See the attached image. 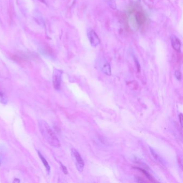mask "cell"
Returning a JSON list of instances; mask_svg holds the SVG:
<instances>
[{"mask_svg":"<svg viewBox=\"0 0 183 183\" xmlns=\"http://www.w3.org/2000/svg\"><path fill=\"white\" fill-rule=\"evenodd\" d=\"M12 59L13 60H15V61H17V62H23V61H24L25 60L24 58H23V57H21L18 56V55H13V56H12Z\"/></svg>","mask_w":183,"mask_h":183,"instance_id":"obj_10","label":"cell"},{"mask_svg":"<svg viewBox=\"0 0 183 183\" xmlns=\"http://www.w3.org/2000/svg\"><path fill=\"white\" fill-rule=\"evenodd\" d=\"M135 22L139 25H142L146 21V16L144 12L138 11L135 15Z\"/></svg>","mask_w":183,"mask_h":183,"instance_id":"obj_6","label":"cell"},{"mask_svg":"<svg viewBox=\"0 0 183 183\" xmlns=\"http://www.w3.org/2000/svg\"><path fill=\"white\" fill-rule=\"evenodd\" d=\"M135 64H136V67H137V69H138V72H140V64L138 62V61H137V60H136L135 59Z\"/></svg>","mask_w":183,"mask_h":183,"instance_id":"obj_14","label":"cell"},{"mask_svg":"<svg viewBox=\"0 0 183 183\" xmlns=\"http://www.w3.org/2000/svg\"><path fill=\"white\" fill-rule=\"evenodd\" d=\"M150 151H151V153L152 155L153 156L154 158L156 159L157 162H159V163H161V164H163V161H162V158L157 154L156 153V152L155 151V150H154L153 149H152V148H150Z\"/></svg>","mask_w":183,"mask_h":183,"instance_id":"obj_8","label":"cell"},{"mask_svg":"<svg viewBox=\"0 0 183 183\" xmlns=\"http://www.w3.org/2000/svg\"><path fill=\"white\" fill-rule=\"evenodd\" d=\"M3 97V95L1 93H0V98H2Z\"/></svg>","mask_w":183,"mask_h":183,"instance_id":"obj_16","label":"cell"},{"mask_svg":"<svg viewBox=\"0 0 183 183\" xmlns=\"http://www.w3.org/2000/svg\"><path fill=\"white\" fill-rule=\"evenodd\" d=\"M99 66L103 72L108 76L111 75V67L106 60L101 59L99 61Z\"/></svg>","mask_w":183,"mask_h":183,"instance_id":"obj_4","label":"cell"},{"mask_svg":"<svg viewBox=\"0 0 183 183\" xmlns=\"http://www.w3.org/2000/svg\"><path fill=\"white\" fill-rule=\"evenodd\" d=\"M61 72L57 70L54 72L53 74V86L56 90H59L61 86Z\"/></svg>","mask_w":183,"mask_h":183,"instance_id":"obj_5","label":"cell"},{"mask_svg":"<svg viewBox=\"0 0 183 183\" xmlns=\"http://www.w3.org/2000/svg\"><path fill=\"white\" fill-rule=\"evenodd\" d=\"M38 155H39V157L40 158V159H41L42 161V163L44 164V165H45V168H46L47 171H50V165L48 164V162H47V161L44 157V156H42V155L41 154V153L39 151H38Z\"/></svg>","mask_w":183,"mask_h":183,"instance_id":"obj_9","label":"cell"},{"mask_svg":"<svg viewBox=\"0 0 183 183\" xmlns=\"http://www.w3.org/2000/svg\"><path fill=\"white\" fill-rule=\"evenodd\" d=\"M174 75H175V76H176L177 80L178 81H180L181 80V78H182V74H181L180 71L178 70H176V72H174Z\"/></svg>","mask_w":183,"mask_h":183,"instance_id":"obj_12","label":"cell"},{"mask_svg":"<svg viewBox=\"0 0 183 183\" xmlns=\"http://www.w3.org/2000/svg\"><path fill=\"white\" fill-rule=\"evenodd\" d=\"M60 164H61V169H62V170L63 173L65 174H68V172L67 169L66 168V166H65V165H63L62 163H60Z\"/></svg>","mask_w":183,"mask_h":183,"instance_id":"obj_13","label":"cell"},{"mask_svg":"<svg viewBox=\"0 0 183 183\" xmlns=\"http://www.w3.org/2000/svg\"><path fill=\"white\" fill-rule=\"evenodd\" d=\"M136 168L138 169H139V170H140V171H142V172H143V173H144V174H145V176H146V177H147V178H148L149 179H150L151 181H153V182L154 179H153V178L151 177V176H150V174H148V173L147 172V171H146L145 170H144V169H142L138 168Z\"/></svg>","mask_w":183,"mask_h":183,"instance_id":"obj_11","label":"cell"},{"mask_svg":"<svg viewBox=\"0 0 183 183\" xmlns=\"http://www.w3.org/2000/svg\"><path fill=\"white\" fill-rule=\"evenodd\" d=\"M39 126L41 133L45 141L52 146L60 147V142L47 123L45 121L41 120L39 123Z\"/></svg>","mask_w":183,"mask_h":183,"instance_id":"obj_1","label":"cell"},{"mask_svg":"<svg viewBox=\"0 0 183 183\" xmlns=\"http://www.w3.org/2000/svg\"><path fill=\"white\" fill-rule=\"evenodd\" d=\"M171 45L174 50L178 52H180L181 42L180 40L178 39L177 37L172 35L171 37Z\"/></svg>","mask_w":183,"mask_h":183,"instance_id":"obj_7","label":"cell"},{"mask_svg":"<svg viewBox=\"0 0 183 183\" xmlns=\"http://www.w3.org/2000/svg\"><path fill=\"white\" fill-rule=\"evenodd\" d=\"M72 155L74 157L76 162L77 168L78 169V171L82 172L83 170V168H84V161L81 157L80 154L75 149H74V148L72 149Z\"/></svg>","mask_w":183,"mask_h":183,"instance_id":"obj_3","label":"cell"},{"mask_svg":"<svg viewBox=\"0 0 183 183\" xmlns=\"http://www.w3.org/2000/svg\"><path fill=\"white\" fill-rule=\"evenodd\" d=\"M0 164H1V160H0Z\"/></svg>","mask_w":183,"mask_h":183,"instance_id":"obj_17","label":"cell"},{"mask_svg":"<svg viewBox=\"0 0 183 183\" xmlns=\"http://www.w3.org/2000/svg\"><path fill=\"white\" fill-rule=\"evenodd\" d=\"M179 120H180V125H181V126L182 127V119H183V115L182 114H179Z\"/></svg>","mask_w":183,"mask_h":183,"instance_id":"obj_15","label":"cell"},{"mask_svg":"<svg viewBox=\"0 0 183 183\" xmlns=\"http://www.w3.org/2000/svg\"><path fill=\"white\" fill-rule=\"evenodd\" d=\"M88 38L90 42V44L94 47H96L99 45L100 40L96 32L93 30L89 29L87 31Z\"/></svg>","mask_w":183,"mask_h":183,"instance_id":"obj_2","label":"cell"}]
</instances>
